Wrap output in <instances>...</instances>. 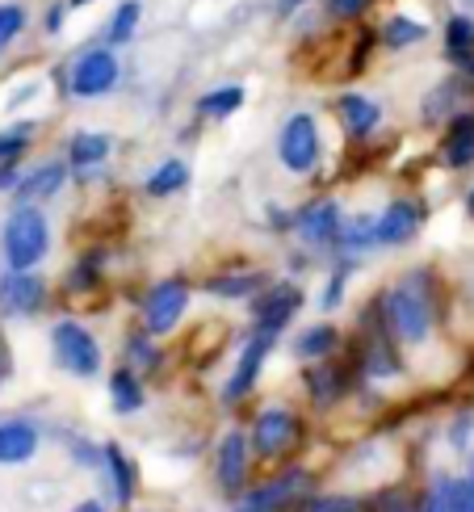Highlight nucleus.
Returning <instances> with one entry per match:
<instances>
[{
  "mask_svg": "<svg viewBox=\"0 0 474 512\" xmlns=\"http://www.w3.org/2000/svg\"><path fill=\"white\" fill-rule=\"evenodd\" d=\"M462 97H466V80H462V76H445V80H437L433 89L420 97V122H424V126H437V122L445 126L449 118L458 114Z\"/></svg>",
  "mask_w": 474,
  "mask_h": 512,
  "instance_id": "21",
  "label": "nucleus"
},
{
  "mask_svg": "<svg viewBox=\"0 0 474 512\" xmlns=\"http://www.w3.org/2000/svg\"><path fill=\"white\" fill-rule=\"evenodd\" d=\"M248 462H252V441L244 429H227L219 441V454H214V479L227 496H240L244 492V479H248Z\"/></svg>",
  "mask_w": 474,
  "mask_h": 512,
  "instance_id": "14",
  "label": "nucleus"
},
{
  "mask_svg": "<svg viewBox=\"0 0 474 512\" xmlns=\"http://www.w3.org/2000/svg\"><path fill=\"white\" fill-rule=\"evenodd\" d=\"M307 265H311V256H307V252H294V256H290V269H294V273H298V269L307 273Z\"/></svg>",
  "mask_w": 474,
  "mask_h": 512,
  "instance_id": "48",
  "label": "nucleus"
},
{
  "mask_svg": "<svg viewBox=\"0 0 474 512\" xmlns=\"http://www.w3.org/2000/svg\"><path fill=\"white\" fill-rule=\"evenodd\" d=\"M458 5H462V13H474V0H458Z\"/></svg>",
  "mask_w": 474,
  "mask_h": 512,
  "instance_id": "51",
  "label": "nucleus"
},
{
  "mask_svg": "<svg viewBox=\"0 0 474 512\" xmlns=\"http://www.w3.org/2000/svg\"><path fill=\"white\" fill-rule=\"evenodd\" d=\"M374 0H328V17L332 21H357Z\"/></svg>",
  "mask_w": 474,
  "mask_h": 512,
  "instance_id": "40",
  "label": "nucleus"
},
{
  "mask_svg": "<svg viewBox=\"0 0 474 512\" xmlns=\"http://www.w3.org/2000/svg\"><path fill=\"white\" fill-rule=\"evenodd\" d=\"M353 370L357 366V353L353 357H328V361H315L307 370V395L315 408H332L336 399H344L353 391Z\"/></svg>",
  "mask_w": 474,
  "mask_h": 512,
  "instance_id": "11",
  "label": "nucleus"
},
{
  "mask_svg": "<svg viewBox=\"0 0 474 512\" xmlns=\"http://www.w3.org/2000/svg\"><path fill=\"white\" fill-rule=\"evenodd\" d=\"M185 185H189V164L181 156H168V160H160L152 168V173H147L143 194L147 198H172V194H181Z\"/></svg>",
  "mask_w": 474,
  "mask_h": 512,
  "instance_id": "24",
  "label": "nucleus"
},
{
  "mask_svg": "<svg viewBox=\"0 0 474 512\" xmlns=\"http://www.w3.org/2000/svg\"><path fill=\"white\" fill-rule=\"evenodd\" d=\"M26 21H30V13H26V5H17V0H5L0 5V55H5L13 42L21 38V30H26Z\"/></svg>",
  "mask_w": 474,
  "mask_h": 512,
  "instance_id": "36",
  "label": "nucleus"
},
{
  "mask_svg": "<svg viewBox=\"0 0 474 512\" xmlns=\"http://www.w3.org/2000/svg\"><path fill=\"white\" fill-rule=\"evenodd\" d=\"M294 512H365V500H357V496H307Z\"/></svg>",
  "mask_w": 474,
  "mask_h": 512,
  "instance_id": "38",
  "label": "nucleus"
},
{
  "mask_svg": "<svg viewBox=\"0 0 474 512\" xmlns=\"http://www.w3.org/2000/svg\"><path fill=\"white\" fill-rule=\"evenodd\" d=\"M340 227H344V210L332 198H319V202H307L303 210H294V236L311 248H328V244L336 248Z\"/></svg>",
  "mask_w": 474,
  "mask_h": 512,
  "instance_id": "13",
  "label": "nucleus"
},
{
  "mask_svg": "<svg viewBox=\"0 0 474 512\" xmlns=\"http://www.w3.org/2000/svg\"><path fill=\"white\" fill-rule=\"evenodd\" d=\"M294 353L303 357V361H328V357H336L340 353V332H336V324H311V328H303V336L294 340Z\"/></svg>",
  "mask_w": 474,
  "mask_h": 512,
  "instance_id": "26",
  "label": "nucleus"
},
{
  "mask_svg": "<svg viewBox=\"0 0 474 512\" xmlns=\"http://www.w3.org/2000/svg\"><path fill=\"white\" fill-rule=\"evenodd\" d=\"M332 110H336V118H340V131L349 135L353 143L370 139V135L378 131V122H382V105H378L374 97H365V93H340V97L332 101Z\"/></svg>",
  "mask_w": 474,
  "mask_h": 512,
  "instance_id": "17",
  "label": "nucleus"
},
{
  "mask_svg": "<svg viewBox=\"0 0 474 512\" xmlns=\"http://www.w3.org/2000/svg\"><path fill=\"white\" fill-rule=\"evenodd\" d=\"M378 303H382L386 328H391V336L399 340V349L424 345L437 328V277H433V269L403 273L395 286H386L378 294Z\"/></svg>",
  "mask_w": 474,
  "mask_h": 512,
  "instance_id": "1",
  "label": "nucleus"
},
{
  "mask_svg": "<svg viewBox=\"0 0 474 512\" xmlns=\"http://www.w3.org/2000/svg\"><path fill=\"white\" fill-rule=\"evenodd\" d=\"M269 286V277L265 273H219V277H206L202 290L210 298H252L256 290H265Z\"/></svg>",
  "mask_w": 474,
  "mask_h": 512,
  "instance_id": "30",
  "label": "nucleus"
},
{
  "mask_svg": "<svg viewBox=\"0 0 474 512\" xmlns=\"http://www.w3.org/2000/svg\"><path fill=\"white\" fill-rule=\"evenodd\" d=\"M72 512H110V508H105L101 500H80V504H76Z\"/></svg>",
  "mask_w": 474,
  "mask_h": 512,
  "instance_id": "47",
  "label": "nucleus"
},
{
  "mask_svg": "<svg viewBox=\"0 0 474 512\" xmlns=\"http://www.w3.org/2000/svg\"><path fill=\"white\" fill-rule=\"evenodd\" d=\"M68 177H72V168H68V160H47V164H38V168H30L26 177H21V185H17V206H38V202H51L63 185H68Z\"/></svg>",
  "mask_w": 474,
  "mask_h": 512,
  "instance_id": "20",
  "label": "nucleus"
},
{
  "mask_svg": "<svg viewBox=\"0 0 474 512\" xmlns=\"http://www.w3.org/2000/svg\"><path fill=\"white\" fill-rule=\"evenodd\" d=\"M349 273H353V261H340V269L328 277V286H323V298H319L323 311H336V307L344 303V286H349Z\"/></svg>",
  "mask_w": 474,
  "mask_h": 512,
  "instance_id": "39",
  "label": "nucleus"
},
{
  "mask_svg": "<svg viewBox=\"0 0 474 512\" xmlns=\"http://www.w3.org/2000/svg\"><path fill=\"white\" fill-rule=\"evenodd\" d=\"M244 101H248V93H244V84H219V89H210V93H202L198 97V118H210V122H223V118H231L235 110H244Z\"/></svg>",
  "mask_w": 474,
  "mask_h": 512,
  "instance_id": "28",
  "label": "nucleus"
},
{
  "mask_svg": "<svg viewBox=\"0 0 474 512\" xmlns=\"http://www.w3.org/2000/svg\"><path fill=\"white\" fill-rule=\"evenodd\" d=\"M269 349H273V336H265V332H252V336L244 340L240 357H235V370H231L227 387H223V403H227V408H231V403H244V399L252 395L256 378H261L265 361H269Z\"/></svg>",
  "mask_w": 474,
  "mask_h": 512,
  "instance_id": "12",
  "label": "nucleus"
},
{
  "mask_svg": "<svg viewBox=\"0 0 474 512\" xmlns=\"http://www.w3.org/2000/svg\"><path fill=\"white\" fill-rule=\"evenodd\" d=\"M303 311V290H298L294 282H273L265 286L261 294L252 298V315H256V332H265V336H282L290 319Z\"/></svg>",
  "mask_w": 474,
  "mask_h": 512,
  "instance_id": "10",
  "label": "nucleus"
},
{
  "mask_svg": "<svg viewBox=\"0 0 474 512\" xmlns=\"http://www.w3.org/2000/svg\"><path fill=\"white\" fill-rule=\"evenodd\" d=\"M458 76L466 80V89H474V55H466V59L458 63Z\"/></svg>",
  "mask_w": 474,
  "mask_h": 512,
  "instance_id": "46",
  "label": "nucleus"
},
{
  "mask_svg": "<svg viewBox=\"0 0 474 512\" xmlns=\"http://www.w3.org/2000/svg\"><path fill=\"white\" fill-rule=\"evenodd\" d=\"M34 139V122H17L9 131H0V164H13L26 156V147Z\"/></svg>",
  "mask_w": 474,
  "mask_h": 512,
  "instance_id": "37",
  "label": "nucleus"
},
{
  "mask_svg": "<svg viewBox=\"0 0 474 512\" xmlns=\"http://www.w3.org/2000/svg\"><path fill=\"white\" fill-rule=\"evenodd\" d=\"M420 512H466V483L454 475H437L420 500Z\"/></svg>",
  "mask_w": 474,
  "mask_h": 512,
  "instance_id": "29",
  "label": "nucleus"
},
{
  "mask_svg": "<svg viewBox=\"0 0 474 512\" xmlns=\"http://www.w3.org/2000/svg\"><path fill=\"white\" fill-rule=\"evenodd\" d=\"M101 273H105V252H101V248L76 256V265H72V273H68V290H72V294L97 290V286H101Z\"/></svg>",
  "mask_w": 474,
  "mask_h": 512,
  "instance_id": "34",
  "label": "nucleus"
},
{
  "mask_svg": "<svg viewBox=\"0 0 474 512\" xmlns=\"http://www.w3.org/2000/svg\"><path fill=\"white\" fill-rule=\"evenodd\" d=\"M114 156V139L110 135H101V131H76L68 139V168H72V177H93L101 173L105 164H110Z\"/></svg>",
  "mask_w": 474,
  "mask_h": 512,
  "instance_id": "18",
  "label": "nucleus"
},
{
  "mask_svg": "<svg viewBox=\"0 0 474 512\" xmlns=\"http://www.w3.org/2000/svg\"><path fill=\"white\" fill-rule=\"evenodd\" d=\"M370 248H378V219H374V215H353V219H344L340 236H336L340 261H357V256L370 252Z\"/></svg>",
  "mask_w": 474,
  "mask_h": 512,
  "instance_id": "23",
  "label": "nucleus"
},
{
  "mask_svg": "<svg viewBox=\"0 0 474 512\" xmlns=\"http://www.w3.org/2000/svg\"><path fill=\"white\" fill-rule=\"evenodd\" d=\"M311 496V475L303 466H286V471L269 475L265 483H256L252 492L235 496V512H294Z\"/></svg>",
  "mask_w": 474,
  "mask_h": 512,
  "instance_id": "5",
  "label": "nucleus"
},
{
  "mask_svg": "<svg viewBox=\"0 0 474 512\" xmlns=\"http://www.w3.org/2000/svg\"><path fill=\"white\" fill-rule=\"evenodd\" d=\"M319 156H323V139H319L315 114H290L282 122V135H277V160H282V168L294 177H307L315 173Z\"/></svg>",
  "mask_w": 474,
  "mask_h": 512,
  "instance_id": "6",
  "label": "nucleus"
},
{
  "mask_svg": "<svg viewBox=\"0 0 474 512\" xmlns=\"http://www.w3.org/2000/svg\"><path fill=\"white\" fill-rule=\"evenodd\" d=\"M466 215L474 219V189H470V194H466Z\"/></svg>",
  "mask_w": 474,
  "mask_h": 512,
  "instance_id": "50",
  "label": "nucleus"
},
{
  "mask_svg": "<svg viewBox=\"0 0 474 512\" xmlns=\"http://www.w3.org/2000/svg\"><path fill=\"white\" fill-rule=\"evenodd\" d=\"M248 441H252V454L256 458H282V454H290L298 441H303V420H298L290 408H265L261 416L252 420V433H248Z\"/></svg>",
  "mask_w": 474,
  "mask_h": 512,
  "instance_id": "8",
  "label": "nucleus"
},
{
  "mask_svg": "<svg viewBox=\"0 0 474 512\" xmlns=\"http://www.w3.org/2000/svg\"><path fill=\"white\" fill-rule=\"evenodd\" d=\"M357 366L365 378H399L403 374V357H399V340L391 336V328H386L382 319V303L374 298V303H365L361 319H357Z\"/></svg>",
  "mask_w": 474,
  "mask_h": 512,
  "instance_id": "3",
  "label": "nucleus"
},
{
  "mask_svg": "<svg viewBox=\"0 0 474 512\" xmlns=\"http://www.w3.org/2000/svg\"><path fill=\"white\" fill-rule=\"evenodd\" d=\"M68 0H55V5L47 9V17H42V30H47V34H59L63 30V17H68Z\"/></svg>",
  "mask_w": 474,
  "mask_h": 512,
  "instance_id": "43",
  "label": "nucleus"
},
{
  "mask_svg": "<svg viewBox=\"0 0 474 512\" xmlns=\"http://www.w3.org/2000/svg\"><path fill=\"white\" fill-rule=\"evenodd\" d=\"M38 454V424L34 420H5L0 424V466H21Z\"/></svg>",
  "mask_w": 474,
  "mask_h": 512,
  "instance_id": "22",
  "label": "nucleus"
},
{
  "mask_svg": "<svg viewBox=\"0 0 474 512\" xmlns=\"http://www.w3.org/2000/svg\"><path fill=\"white\" fill-rule=\"evenodd\" d=\"M189 311V282H181V277H168V282H156L152 290H147L143 298V332L152 336H168L172 328L185 319Z\"/></svg>",
  "mask_w": 474,
  "mask_h": 512,
  "instance_id": "9",
  "label": "nucleus"
},
{
  "mask_svg": "<svg viewBox=\"0 0 474 512\" xmlns=\"http://www.w3.org/2000/svg\"><path fill=\"white\" fill-rule=\"evenodd\" d=\"M139 21H143V0H122V5L110 13V26H105V47L118 51L126 42H135Z\"/></svg>",
  "mask_w": 474,
  "mask_h": 512,
  "instance_id": "33",
  "label": "nucleus"
},
{
  "mask_svg": "<svg viewBox=\"0 0 474 512\" xmlns=\"http://www.w3.org/2000/svg\"><path fill=\"white\" fill-rule=\"evenodd\" d=\"M0 378H5V361H0Z\"/></svg>",
  "mask_w": 474,
  "mask_h": 512,
  "instance_id": "53",
  "label": "nucleus"
},
{
  "mask_svg": "<svg viewBox=\"0 0 474 512\" xmlns=\"http://www.w3.org/2000/svg\"><path fill=\"white\" fill-rule=\"evenodd\" d=\"M152 332H143V328H131L126 332V361H131V370H156L160 366V353H156V345H152Z\"/></svg>",
  "mask_w": 474,
  "mask_h": 512,
  "instance_id": "35",
  "label": "nucleus"
},
{
  "mask_svg": "<svg viewBox=\"0 0 474 512\" xmlns=\"http://www.w3.org/2000/svg\"><path fill=\"white\" fill-rule=\"evenodd\" d=\"M462 483H466V512H474V454H470V471L462 475Z\"/></svg>",
  "mask_w": 474,
  "mask_h": 512,
  "instance_id": "45",
  "label": "nucleus"
},
{
  "mask_svg": "<svg viewBox=\"0 0 474 512\" xmlns=\"http://www.w3.org/2000/svg\"><path fill=\"white\" fill-rule=\"evenodd\" d=\"M51 349H55V361L68 374H76V378H97L101 374L97 336L84 324H76V319H59V324L51 328Z\"/></svg>",
  "mask_w": 474,
  "mask_h": 512,
  "instance_id": "7",
  "label": "nucleus"
},
{
  "mask_svg": "<svg viewBox=\"0 0 474 512\" xmlns=\"http://www.w3.org/2000/svg\"><path fill=\"white\" fill-rule=\"evenodd\" d=\"M122 80V63L114 47H89L72 59V68L63 72V93L76 101H97L110 97Z\"/></svg>",
  "mask_w": 474,
  "mask_h": 512,
  "instance_id": "4",
  "label": "nucleus"
},
{
  "mask_svg": "<svg viewBox=\"0 0 474 512\" xmlns=\"http://www.w3.org/2000/svg\"><path fill=\"white\" fill-rule=\"evenodd\" d=\"M424 223V210L412 198H395L378 215V248H403L416 240V231Z\"/></svg>",
  "mask_w": 474,
  "mask_h": 512,
  "instance_id": "16",
  "label": "nucleus"
},
{
  "mask_svg": "<svg viewBox=\"0 0 474 512\" xmlns=\"http://www.w3.org/2000/svg\"><path fill=\"white\" fill-rule=\"evenodd\" d=\"M307 0H282V13H294V9H303Z\"/></svg>",
  "mask_w": 474,
  "mask_h": 512,
  "instance_id": "49",
  "label": "nucleus"
},
{
  "mask_svg": "<svg viewBox=\"0 0 474 512\" xmlns=\"http://www.w3.org/2000/svg\"><path fill=\"white\" fill-rule=\"evenodd\" d=\"M21 168H17V160L13 164H0V194H17V185H21Z\"/></svg>",
  "mask_w": 474,
  "mask_h": 512,
  "instance_id": "44",
  "label": "nucleus"
},
{
  "mask_svg": "<svg viewBox=\"0 0 474 512\" xmlns=\"http://www.w3.org/2000/svg\"><path fill=\"white\" fill-rule=\"evenodd\" d=\"M470 433H474V416L462 412V416L454 420V429H449V445H454V450H466V445H470Z\"/></svg>",
  "mask_w": 474,
  "mask_h": 512,
  "instance_id": "42",
  "label": "nucleus"
},
{
  "mask_svg": "<svg viewBox=\"0 0 474 512\" xmlns=\"http://www.w3.org/2000/svg\"><path fill=\"white\" fill-rule=\"evenodd\" d=\"M101 450H105V475H110V483H114V500L122 508H131V500H135V466H131V458H126L122 445H114V441H105Z\"/></svg>",
  "mask_w": 474,
  "mask_h": 512,
  "instance_id": "27",
  "label": "nucleus"
},
{
  "mask_svg": "<svg viewBox=\"0 0 474 512\" xmlns=\"http://www.w3.org/2000/svg\"><path fill=\"white\" fill-rule=\"evenodd\" d=\"M382 47L386 51H407V47H420V42L428 38V26L416 17H407V13H395V17H386L382 21Z\"/></svg>",
  "mask_w": 474,
  "mask_h": 512,
  "instance_id": "31",
  "label": "nucleus"
},
{
  "mask_svg": "<svg viewBox=\"0 0 474 512\" xmlns=\"http://www.w3.org/2000/svg\"><path fill=\"white\" fill-rule=\"evenodd\" d=\"M68 5H72V9H84V5H93V0H68Z\"/></svg>",
  "mask_w": 474,
  "mask_h": 512,
  "instance_id": "52",
  "label": "nucleus"
},
{
  "mask_svg": "<svg viewBox=\"0 0 474 512\" xmlns=\"http://www.w3.org/2000/svg\"><path fill=\"white\" fill-rule=\"evenodd\" d=\"M110 403H114V412H118V416H135V412L143 408V403H147V391H143L139 370L122 366V370L110 374Z\"/></svg>",
  "mask_w": 474,
  "mask_h": 512,
  "instance_id": "25",
  "label": "nucleus"
},
{
  "mask_svg": "<svg viewBox=\"0 0 474 512\" xmlns=\"http://www.w3.org/2000/svg\"><path fill=\"white\" fill-rule=\"evenodd\" d=\"M437 156H441L445 168H454V173H462V168L474 164V110H458L454 118L445 122Z\"/></svg>",
  "mask_w": 474,
  "mask_h": 512,
  "instance_id": "19",
  "label": "nucleus"
},
{
  "mask_svg": "<svg viewBox=\"0 0 474 512\" xmlns=\"http://www.w3.org/2000/svg\"><path fill=\"white\" fill-rule=\"evenodd\" d=\"M72 458H76L80 466H101V462H105V450H97L93 441H80V437H72Z\"/></svg>",
  "mask_w": 474,
  "mask_h": 512,
  "instance_id": "41",
  "label": "nucleus"
},
{
  "mask_svg": "<svg viewBox=\"0 0 474 512\" xmlns=\"http://www.w3.org/2000/svg\"><path fill=\"white\" fill-rule=\"evenodd\" d=\"M441 51H445V59L454 63V68H458L466 55H474V13H454V17L445 21Z\"/></svg>",
  "mask_w": 474,
  "mask_h": 512,
  "instance_id": "32",
  "label": "nucleus"
},
{
  "mask_svg": "<svg viewBox=\"0 0 474 512\" xmlns=\"http://www.w3.org/2000/svg\"><path fill=\"white\" fill-rule=\"evenodd\" d=\"M47 307V282L38 273H5L0 277V311L5 315H38Z\"/></svg>",
  "mask_w": 474,
  "mask_h": 512,
  "instance_id": "15",
  "label": "nucleus"
},
{
  "mask_svg": "<svg viewBox=\"0 0 474 512\" xmlns=\"http://www.w3.org/2000/svg\"><path fill=\"white\" fill-rule=\"evenodd\" d=\"M0 248H5V265L13 273H34L51 252V223L38 206H17L0 231Z\"/></svg>",
  "mask_w": 474,
  "mask_h": 512,
  "instance_id": "2",
  "label": "nucleus"
}]
</instances>
